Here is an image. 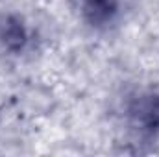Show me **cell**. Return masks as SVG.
Returning <instances> with one entry per match:
<instances>
[{"mask_svg": "<svg viewBox=\"0 0 159 157\" xmlns=\"http://www.w3.org/2000/svg\"><path fill=\"white\" fill-rule=\"evenodd\" d=\"M80 19L93 28L107 26L119 13V0H72Z\"/></svg>", "mask_w": 159, "mask_h": 157, "instance_id": "6da1fadb", "label": "cell"}, {"mask_svg": "<svg viewBox=\"0 0 159 157\" xmlns=\"http://www.w3.org/2000/svg\"><path fill=\"white\" fill-rule=\"evenodd\" d=\"M129 117L135 126L154 133L159 131V96H143L129 105Z\"/></svg>", "mask_w": 159, "mask_h": 157, "instance_id": "7a4b0ae2", "label": "cell"}, {"mask_svg": "<svg viewBox=\"0 0 159 157\" xmlns=\"http://www.w3.org/2000/svg\"><path fill=\"white\" fill-rule=\"evenodd\" d=\"M0 43L9 52H20L28 43V32L22 20L15 15L0 17Z\"/></svg>", "mask_w": 159, "mask_h": 157, "instance_id": "3957f363", "label": "cell"}]
</instances>
